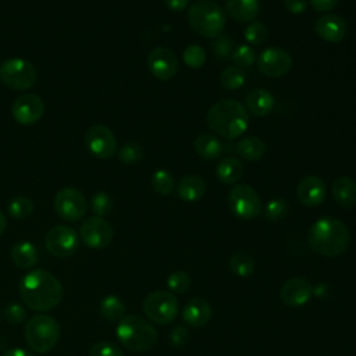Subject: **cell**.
I'll return each instance as SVG.
<instances>
[{"label":"cell","mask_w":356,"mask_h":356,"mask_svg":"<svg viewBox=\"0 0 356 356\" xmlns=\"http://www.w3.org/2000/svg\"><path fill=\"white\" fill-rule=\"evenodd\" d=\"M18 292L22 302L36 312L54 309L64 296V289L58 278L42 268L25 274L19 281Z\"/></svg>","instance_id":"cell-1"},{"label":"cell","mask_w":356,"mask_h":356,"mask_svg":"<svg viewBox=\"0 0 356 356\" xmlns=\"http://www.w3.org/2000/svg\"><path fill=\"white\" fill-rule=\"evenodd\" d=\"M310 248L321 256L335 257L345 253L350 243L348 227L338 218H318L307 232Z\"/></svg>","instance_id":"cell-2"},{"label":"cell","mask_w":356,"mask_h":356,"mask_svg":"<svg viewBox=\"0 0 356 356\" xmlns=\"http://www.w3.org/2000/svg\"><path fill=\"white\" fill-rule=\"evenodd\" d=\"M206 124L218 136L235 139L248 129L249 114L238 100L224 99L209 108Z\"/></svg>","instance_id":"cell-3"},{"label":"cell","mask_w":356,"mask_h":356,"mask_svg":"<svg viewBox=\"0 0 356 356\" xmlns=\"http://www.w3.org/2000/svg\"><path fill=\"white\" fill-rule=\"evenodd\" d=\"M120 343L131 352L150 350L157 342V332L146 320L136 314L124 316L117 325Z\"/></svg>","instance_id":"cell-4"},{"label":"cell","mask_w":356,"mask_h":356,"mask_svg":"<svg viewBox=\"0 0 356 356\" xmlns=\"http://www.w3.org/2000/svg\"><path fill=\"white\" fill-rule=\"evenodd\" d=\"M191 28L203 38H217L227 24L225 11L211 0H197L188 10Z\"/></svg>","instance_id":"cell-5"},{"label":"cell","mask_w":356,"mask_h":356,"mask_svg":"<svg viewBox=\"0 0 356 356\" xmlns=\"http://www.w3.org/2000/svg\"><path fill=\"white\" fill-rule=\"evenodd\" d=\"M60 338V325L49 314H36L25 324V339L36 353L51 350Z\"/></svg>","instance_id":"cell-6"},{"label":"cell","mask_w":356,"mask_h":356,"mask_svg":"<svg viewBox=\"0 0 356 356\" xmlns=\"http://www.w3.org/2000/svg\"><path fill=\"white\" fill-rule=\"evenodd\" d=\"M0 78L13 90H26L36 82V70L28 60L14 57L1 64Z\"/></svg>","instance_id":"cell-7"},{"label":"cell","mask_w":356,"mask_h":356,"mask_svg":"<svg viewBox=\"0 0 356 356\" xmlns=\"http://www.w3.org/2000/svg\"><path fill=\"white\" fill-rule=\"evenodd\" d=\"M229 210L242 220H253L261 213V200L248 184L234 185L228 193Z\"/></svg>","instance_id":"cell-8"},{"label":"cell","mask_w":356,"mask_h":356,"mask_svg":"<svg viewBox=\"0 0 356 356\" xmlns=\"http://www.w3.org/2000/svg\"><path fill=\"white\" fill-rule=\"evenodd\" d=\"M143 312L146 317L156 324L171 323L178 313V300L168 291H154L143 300Z\"/></svg>","instance_id":"cell-9"},{"label":"cell","mask_w":356,"mask_h":356,"mask_svg":"<svg viewBox=\"0 0 356 356\" xmlns=\"http://www.w3.org/2000/svg\"><path fill=\"white\" fill-rule=\"evenodd\" d=\"M56 213L65 221H76L82 218L88 210L86 197L75 188L60 189L53 200Z\"/></svg>","instance_id":"cell-10"},{"label":"cell","mask_w":356,"mask_h":356,"mask_svg":"<svg viewBox=\"0 0 356 356\" xmlns=\"http://www.w3.org/2000/svg\"><path fill=\"white\" fill-rule=\"evenodd\" d=\"M46 249L54 257H70L79 246V238L74 228L68 225H56L47 234L44 239Z\"/></svg>","instance_id":"cell-11"},{"label":"cell","mask_w":356,"mask_h":356,"mask_svg":"<svg viewBox=\"0 0 356 356\" xmlns=\"http://www.w3.org/2000/svg\"><path fill=\"white\" fill-rule=\"evenodd\" d=\"M79 236L88 248L103 249L111 243L114 229L103 217L93 216L82 222Z\"/></svg>","instance_id":"cell-12"},{"label":"cell","mask_w":356,"mask_h":356,"mask_svg":"<svg viewBox=\"0 0 356 356\" xmlns=\"http://www.w3.org/2000/svg\"><path fill=\"white\" fill-rule=\"evenodd\" d=\"M259 71L270 78H280L292 68L291 54L280 47H267L257 57Z\"/></svg>","instance_id":"cell-13"},{"label":"cell","mask_w":356,"mask_h":356,"mask_svg":"<svg viewBox=\"0 0 356 356\" xmlns=\"http://www.w3.org/2000/svg\"><path fill=\"white\" fill-rule=\"evenodd\" d=\"M86 149L97 159H110L117 150L114 134L106 125L97 124L90 127L85 134Z\"/></svg>","instance_id":"cell-14"},{"label":"cell","mask_w":356,"mask_h":356,"mask_svg":"<svg viewBox=\"0 0 356 356\" xmlns=\"http://www.w3.org/2000/svg\"><path fill=\"white\" fill-rule=\"evenodd\" d=\"M44 113L43 100L33 93L18 96L11 106L13 118L21 125H32L38 122Z\"/></svg>","instance_id":"cell-15"},{"label":"cell","mask_w":356,"mask_h":356,"mask_svg":"<svg viewBox=\"0 0 356 356\" xmlns=\"http://www.w3.org/2000/svg\"><path fill=\"white\" fill-rule=\"evenodd\" d=\"M147 67L153 76L161 81L174 78L178 72V58L168 47H156L147 56Z\"/></svg>","instance_id":"cell-16"},{"label":"cell","mask_w":356,"mask_h":356,"mask_svg":"<svg viewBox=\"0 0 356 356\" xmlns=\"http://www.w3.org/2000/svg\"><path fill=\"white\" fill-rule=\"evenodd\" d=\"M313 295L312 284L302 277L289 278L281 288L280 296L284 305L289 307H298L310 300Z\"/></svg>","instance_id":"cell-17"},{"label":"cell","mask_w":356,"mask_h":356,"mask_svg":"<svg viewBox=\"0 0 356 356\" xmlns=\"http://www.w3.org/2000/svg\"><path fill=\"white\" fill-rule=\"evenodd\" d=\"M313 29L323 40L332 43L343 40L348 35L346 21L335 14H325L318 17L313 25Z\"/></svg>","instance_id":"cell-18"},{"label":"cell","mask_w":356,"mask_h":356,"mask_svg":"<svg viewBox=\"0 0 356 356\" xmlns=\"http://www.w3.org/2000/svg\"><path fill=\"white\" fill-rule=\"evenodd\" d=\"M298 199L307 207H316L321 204L327 195L325 182L317 175L305 177L296 188Z\"/></svg>","instance_id":"cell-19"},{"label":"cell","mask_w":356,"mask_h":356,"mask_svg":"<svg viewBox=\"0 0 356 356\" xmlns=\"http://www.w3.org/2000/svg\"><path fill=\"white\" fill-rule=\"evenodd\" d=\"M182 318L192 327H203L211 318V306L207 300L195 298L186 302L182 310Z\"/></svg>","instance_id":"cell-20"},{"label":"cell","mask_w":356,"mask_h":356,"mask_svg":"<svg viewBox=\"0 0 356 356\" xmlns=\"http://www.w3.org/2000/svg\"><path fill=\"white\" fill-rule=\"evenodd\" d=\"M228 15L238 22H253L260 14L259 0H225Z\"/></svg>","instance_id":"cell-21"},{"label":"cell","mask_w":356,"mask_h":356,"mask_svg":"<svg viewBox=\"0 0 356 356\" xmlns=\"http://www.w3.org/2000/svg\"><path fill=\"white\" fill-rule=\"evenodd\" d=\"M206 193V182L202 177L189 174L179 179L177 184V195L181 200L196 202Z\"/></svg>","instance_id":"cell-22"},{"label":"cell","mask_w":356,"mask_h":356,"mask_svg":"<svg viewBox=\"0 0 356 356\" xmlns=\"http://www.w3.org/2000/svg\"><path fill=\"white\" fill-rule=\"evenodd\" d=\"M193 147H195V152L202 159L209 160V161L217 160L224 152V145L221 143V140L217 136H214L213 134H207V132L199 134L195 138Z\"/></svg>","instance_id":"cell-23"},{"label":"cell","mask_w":356,"mask_h":356,"mask_svg":"<svg viewBox=\"0 0 356 356\" xmlns=\"http://www.w3.org/2000/svg\"><path fill=\"white\" fill-rule=\"evenodd\" d=\"M334 200L342 207H353L356 204V182L349 177H339L331 185Z\"/></svg>","instance_id":"cell-24"},{"label":"cell","mask_w":356,"mask_h":356,"mask_svg":"<svg viewBox=\"0 0 356 356\" xmlns=\"http://www.w3.org/2000/svg\"><path fill=\"white\" fill-rule=\"evenodd\" d=\"M246 106L248 110L256 117H264L270 114L274 107V97L273 95L263 88L252 89L246 96Z\"/></svg>","instance_id":"cell-25"},{"label":"cell","mask_w":356,"mask_h":356,"mask_svg":"<svg viewBox=\"0 0 356 356\" xmlns=\"http://www.w3.org/2000/svg\"><path fill=\"white\" fill-rule=\"evenodd\" d=\"M11 261L19 268H31L38 263V249L28 241H19L10 250Z\"/></svg>","instance_id":"cell-26"},{"label":"cell","mask_w":356,"mask_h":356,"mask_svg":"<svg viewBox=\"0 0 356 356\" xmlns=\"http://www.w3.org/2000/svg\"><path fill=\"white\" fill-rule=\"evenodd\" d=\"M243 174V165L236 157H225L217 164L216 175L224 185L236 184Z\"/></svg>","instance_id":"cell-27"},{"label":"cell","mask_w":356,"mask_h":356,"mask_svg":"<svg viewBox=\"0 0 356 356\" xmlns=\"http://www.w3.org/2000/svg\"><path fill=\"white\" fill-rule=\"evenodd\" d=\"M238 154L248 161H257L266 153V143L257 136H246L236 145Z\"/></svg>","instance_id":"cell-28"},{"label":"cell","mask_w":356,"mask_h":356,"mask_svg":"<svg viewBox=\"0 0 356 356\" xmlns=\"http://www.w3.org/2000/svg\"><path fill=\"white\" fill-rule=\"evenodd\" d=\"M99 313L107 321H120L125 316V305L118 296L108 295L100 302Z\"/></svg>","instance_id":"cell-29"},{"label":"cell","mask_w":356,"mask_h":356,"mask_svg":"<svg viewBox=\"0 0 356 356\" xmlns=\"http://www.w3.org/2000/svg\"><path fill=\"white\" fill-rule=\"evenodd\" d=\"M228 266L235 275H238L241 278H246V277L252 275V273L254 270V260L249 253L239 250V252H235L229 257Z\"/></svg>","instance_id":"cell-30"},{"label":"cell","mask_w":356,"mask_h":356,"mask_svg":"<svg viewBox=\"0 0 356 356\" xmlns=\"http://www.w3.org/2000/svg\"><path fill=\"white\" fill-rule=\"evenodd\" d=\"M245 81H246L245 72L235 65L224 68V71L220 75L221 85L228 90H236V89L242 88Z\"/></svg>","instance_id":"cell-31"},{"label":"cell","mask_w":356,"mask_h":356,"mask_svg":"<svg viewBox=\"0 0 356 356\" xmlns=\"http://www.w3.org/2000/svg\"><path fill=\"white\" fill-rule=\"evenodd\" d=\"M33 213V202L28 196H17L8 203V214L15 220H25Z\"/></svg>","instance_id":"cell-32"},{"label":"cell","mask_w":356,"mask_h":356,"mask_svg":"<svg viewBox=\"0 0 356 356\" xmlns=\"http://www.w3.org/2000/svg\"><path fill=\"white\" fill-rule=\"evenodd\" d=\"M152 186L159 195H170L175 186L172 174L167 170H156L152 175Z\"/></svg>","instance_id":"cell-33"},{"label":"cell","mask_w":356,"mask_h":356,"mask_svg":"<svg viewBox=\"0 0 356 356\" xmlns=\"http://www.w3.org/2000/svg\"><path fill=\"white\" fill-rule=\"evenodd\" d=\"M268 38V29L267 26L260 22V21H253L250 22L246 29H245V39L253 44V46H260L263 44Z\"/></svg>","instance_id":"cell-34"},{"label":"cell","mask_w":356,"mask_h":356,"mask_svg":"<svg viewBox=\"0 0 356 356\" xmlns=\"http://www.w3.org/2000/svg\"><path fill=\"white\" fill-rule=\"evenodd\" d=\"M182 58L189 68H200L206 61V51L199 44H189L184 50Z\"/></svg>","instance_id":"cell-35"},{"label":"cell","mask_w":356,"mask_h":356,"mask_svg":"<svg viewBox=\"0 0 356 356\" xmlns=\"http://www.w3.org/2000/svg\"><path fill=\"white\" fill-rule=\"evenodd\" d=\"M231 58L238 68H246L250 67L256 61V54L253 49L248 44H239L236 49L232 50Z\"/></svg>","instance_id":"cell-36"},{"label":"cell","mask_w":356,"mask_h":356,"mask_svg":"<svg viewBox=\"0 0 356 356\" xmlns=\"http://www.w3.org/2000/svg\"><path fill=\"white\" fill-rule=\"evenodd\" d=\"M167 286L174 293H185L191 286V277L185 271H174L167 278Z\"/></svg>","instance_id":"cell-37"},{"label":"cell","mask_w":356,"mask_h":356,"mask_svg":"<svg viewBox=\"0 0 356 356\" xmlns=\"http://www.w3.org/2000/svg\"><path fill=\"white\" fill-rule=\"evenodd\" d=\"M143 156V149L136 142H128L118 150V160L124 164H135Z\"/></svg>","instance_id":"cell-38"},{"label":"cell","mask_w":356,"mask_h":356,"mask_svg":"<svg viewBox=\"0 0 356 356\" xmlns=\"http://www.w3.org/2000/svg\"><path fill=\"white\" fill-rule=\"evenodd\" d=\"M289 206L284 199H273L264 207V217L270 221H278L286 217Z\"/></svg>","instance_id":"cell-39"},{"label":"cell","mask_w":356,"mask_h":356,"mask_svg":"<svg viewBox=\"0 0 356 356\" xmlns=\"http://www.w3.org/2000/svg\"><path fill=\"white\" fill-rule=\"evenodd\" d=\"M90 209L97 217H104L110 214L113 209V200L110 195L106 192H97L90 200Z\"/></svg>","instance_id":"cell-40"},{"label":"cell","mask_w":356,"mask_h":356,"mask_svg":"<svg viewBox=\"0 0 356 356\" xmlns=\"http://www.w3.org/2000/svg\"><path fill=\"white\" fill-rule=\"evenodd\" d=\"M89 356H124V353L114 342L99 341L90 346Z\"/></svg>","instance_id":"cell-41"},{"label":"cell","mask_w":356,"mask_h":356,"mask_svg":"<svg viewBox=\"0 0 356 356\" xmlns=\"http://www.w3.org/2000/svg\"><path fill=\"white\" fill-rule=\"evenodd\" d=\"M3 317L11 325H19L26 318V312L19 303H8L3 309Z\"/></svg>","instance_id":"cell-42"},{"label":"cell","mask_w":356,"mask_h":356,"mask_svg":"<svg viewBox=\"0 0 356 356\" xmlns=\"http://www.w3.org/2000/svg\"><path fill=\"white\" fill-rule=\"evenodd\" d=\"M211 49L216 57L225 58L232 51V40L229 36H217L211 43Z\"/></svg>","instance_id":"cell-43"},{"label":"cell","mask_w":356,"mask_h":356,"mask_svg":"<svg viewBox=\"0 0 356 356\" xmlns=\"http://www.w3.org/2000/svg\"><path fill=\"white\" fill-rule=\"evenodd\" d=\"M189 341V331L182 327V325H177L171 330L170 332V343L175 348H181L185 346Z\"/></svg>","instance_id":"cell-44"},{"label":"cell","mask_w":356,"mask_h":356,"mask_svg":"<svg viewBox=\"0 0 356 356\" xmlns=\"http://www.w3.org/2000/svg\"><path fill=\"white\" fill-rule=\"evenodd\" d=\"M284 6L292 14H302L307 7V0H284Z\"/></svg>","instance_id":"cell-45"},{"label":"cell","mask_w":356,"mask_h":356,"mask_svg":"<svg viewBox=\"0 0 356 356\" xmlns=\"http://www.w3.org/2000/svg\"><path fill=\"white\" fill-rule=\"evenodd\" d=\"M310 1V6L318 11V13H325V11H330L332 10L339 0H309Z\"/></svg>","instance_id":"cell-46"},{"label":"cell","mask_w":356,"mask_h":356,"mask_svg":"<svg viewBox=\"0 0 356 356\" xmlns=\"http://www.w3.org/2000/svg\"><path fill=\"white\" fill-rule=\"evenodd\" d=\"M191 0H164L165 6L172 11H182Z\"/></svg>","instance_id":"cell-47"},{"label":"cell","mask_w":356,"mask_h":356,"mask_svg":"<svg viewBox=\"0 0 356 356\" xmlns=\"http://www.w3.org/2000/svg\"><path fill=\"white\" fill-rule=\"evenodd\" d=\"M3 356H33V355L25 349L14 348V349H8L7 352H4Z\"/></svg>","instance_id":"cell-48"},{"label":"cell","mask_w":356,"mask_h":356,"mask_svg":"<svg viewBox=\"0 0 356 356\" xmlns=\"http://www.w3.org/2000/svg\"><path fill=\"white\" fill-rule=\"evenodd\" d=\"M6 228H7V218H6V216L3 214V211H0V235L4 234Z\"/></svg>","instance_id":"cell-49"}]
</instances>
